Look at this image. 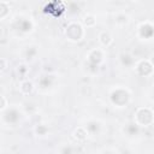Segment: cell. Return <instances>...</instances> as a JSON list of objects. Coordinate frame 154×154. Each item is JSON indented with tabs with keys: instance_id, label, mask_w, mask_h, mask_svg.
<instances>
[{
	"instance_id": "6da1fadb",
	"label": "cell",
	"mask_w": 154,
	"mask_h": 154,
	"mask_svg": "<svg viewBox=\"0 0 154 154\" xmlns=\"http://www.w3.org/2000/svg\"><path fill=\"white\" fill-rule=\"evenodd\" d=\"M153 112L147 107H141L135 113V123L141 126H147L153 123Z\"/></svg>"
},
{
	"instance_id": "7a4b0ae2",
	"label": "cell",
	"mask_w": 154,
	"mask_h": 154,
	"mask_svg": "<svg viewBox=\"0 0 154 154\" xmlns=\"http://www.w3.org/2000/svg\"><path fill=\"white\" fill-rule=\"evenodd\" d=\"M130 100V94L125 89H116L111 93V101L116 106H125Z\"/></svg>"
},
{
	"instance_id": "3957f363",
	"label": "cell",
	"mask_w": 154,
	"mask_h": 154,
	"mask_svg": "<svg viewBox=\"0 0 154 154\" xmlns=\"http://www.w3.org/2000/svg\"><path fill=\"white\" fill-rule=\"evenodd\" d=\"M66 36L70 41H79L83 37V28L78 23H71L66 28Z\"/></svg>"
},
{
	"instance_id": "277c9868",
	"label": "cell",
	"mask_w": 154,
	"mask_h": 154,
	"mask_svg": "<svg viewBox=\"0 0 154 154\" xmlns=\"http://www.w3.org/2000/svg\"><path fill=\"white\" fill-rule=\"evenodd\" d=\"M102 52L100 49H94L89 53L88 55V63H89V66L91 67L93 71H96L99 64L102 61Z\"/></svg>"
},
{
	"instance_id": "5b68a950",
	"label": "cell",
	"mask_w": 154,
	"mask_h": 154,
	"mask_svg": "<svg viewBox=\"0 0 154 154\" xmlns=\"http://www.w3.org/2000/svg\"><path fill=\"white\" fill-rule=\"evenodd\" d=\"M136 70H137V73L140 76H144L146 77V76H149L153 72V65L148 60H142V61H140L137 64Z\"/></svg>"
},
{
	"instance_id": "8992f818",
	"label": "cell",
	"mask_w": 154,
	"mask_h": 154,
	"mask_svg": "<svg viewBox=\"0 0 154 154\" xmlns=\"http://www.w3.org/2000/svg\"><path fill=\"white\" fill-rule=\"evenodd\" d=\"M140 36L141 37H144V38H149L154 35V26L149 23H142L140 25Z\"/></svg>"
},
{
	"instance_id": "52a82bcc",
	"label": "cell",
	"mask_w": 154,
	"mask_h": 154,
	"mask_svg": "<svg viewBox=\"0 0 154 154\" xmlns=\"http://www.w3.org/2000/svg\"><path fill=\"white\" fill-rule=\"evenodd\" d=\"M4 118H5V120H6L7 123L14 124V123H17V122H18V119H19V113H18V111H17V109L11 108V109H8V111L5 113Z\"/></svg>"
},
{
	"instance_id": "ba28073f",
	"label": "cell",
	"mask_w": 154,
	"mask_h": 154,
	"mask_svg": "<svg viewBox=\"0 0 154 154\" xmlns=\"http://www.w3.org/2000/svg\"><path fill=\"white\" fill-rule=\"evenodd\" d=\"M17 26H18V29L20 31L26 32V31H30L32 29V23L30 20H28V19H20V20H18Z\"/></svg>"
},
{
	"instance_id": "9c48e42d",
	"label": "cell",
	"mask_w": 154,
	"mask_h": 154,
	"mask_svg": "<svg viewBox=\"0 0 154 154\" xmlns=\"http://www.w3.org/2000/svg\"><path fill=\"white\" fill-rule=\"evenodd\" d=\"M99 41L103 46H109L111 42H112V35L109 32H107V31H102L99 35Z\"/></svg>"
},
{
	"instance_id": "30bf717a",
	"label": "cell",
	"mask_w": 154,
	"mask_h": 154,
	"mask_svg": "<svg viewBox=\"0 0 154 154\" xmlns=\"http://www.w3.org/2000/svg\"><path fill=\"white\" fill-rule=\"evenodd\" d=\"M73 136H75V138L79 140V141H84L88 136V131L85 128H77L73 132Z\"/></svg>"
},
{
	"instance_id": "8fae6325",
	"label": "cell",
	"mask_w": 154,
	"mask_h": 154,
	"mask_svg": "<svg viewBox=\"0 0 154 154\" xmlns=\"http://www.w3.org/2000/svg\"><path fill=\"white\" fill-rule=\"evenodd\" d=\"M85 129H87V131L89 132V134H96V132H99V130H100V124L97 123V122H89L88 124H87V126H85Z\"/></svg>"
},
{
	"instance_id": "7c38bea8",
	"label": "cell",
	"mask_w": 154,
	"mask_h": 154,
	"mask_svg": "<svg viewBox=\"0 0 154 154\" xmlns=\"http://www.w3.org/2000/svg\"><path fill=\"white\" fill-rule=\"evenodd\" d=\"M120 61L125 66H131L134 64V58L128 53H122L120 54Z\"/></svg>"
},
{
	"instance_id": "4fadbf2b",
	"label": "cell",
	"mask_w": 154,
	"mask_h": 154,
	"mask_svg": "<svg viewBox=\"0 0 154 154\" xmlns=\"http://www.w3.org/2000/svg\"><path fill=\"white\" fill-rule=\"evenodd\" d=\"M125 132L128 134V135H130V136H132V135H136L137 132H138V125L136 124V123H130V124H128L126 126H125Z\"/></svg>"
},
{
	"instance_id": "5bb4252c",
	"label": "cell",
	"mask_w": 154,
	"mask_h": 154,
	"mask_svg": "<svg viewBox=\"0 0 154 154\" xmlns=\"http://www.w3.org/2000/svg\"><path fill=\"white\" fill-rule=\"evenodd\" d=\"M20 89H22V91H23L24 94H30V93L32 91V89H34V85H32V83H31V82L25 81V82H23V83H22Z\"/></svg>"
},
{
	"instance_id": "9a60e30c",
	"label": "cell",
	"mask_w": 154,
	"mask_h": 154,
	"mask_svg": "<svg viewBox=\"0 0 154 154\" xmlns=\"http://www.w3.org/2000/svg\"><path fill=\"white\" fill-rule=\"evenodd\" d=\"M83 23H84V25H87V26H93V25L95 24V17L91 16V14H87V16L83 18Z\"/></svg>"
},
{
	"instance_id": "2e32d148",
	"label": "cell",
	"mask_w": 154,
	"mask_h": 154,
	"mask_svg": "<svg viewBox=\"0 0 154 154\" xmlns=\"http://www.w3.org/2000/svg\"><path fill=\"white\" fill-rule=\"evenodd\" d=\"M52 79H53V76H45V77H42L41 81H40L41 87H48L52 83Z\"/></svg>"
},
{
	"instance_id": "e0dca14e",
	"label": "cell",
	"mask_w": 154,
	"mask_h": 154,
	"mask_svg": "<svg viewBox=\"0 0 154 154\" xmlns=\"http://www.w3.org/2000/svg\"><path fill=\"white\" fill-rule=\"evenodd\" d=\"M7 12H8V7H7L6 2L1 1L0 2V18H4L7 14Z\"/></svg>"
},
{
	"instance_id": "ac0fdd59",
	"label": "cell",
	"mask_w": 154,
	"mask_h": 154,
	"mask_svg": "<svg viewBox=\"0 0 154 154\" xmlns=\"http://www.w3.org/2000/svg\"><path fill=\"white\" fill-rule=\"evenodd\" d=\"M128 19H129V17L126 16V14H118L117 16V18H116V22L118 23V24H125V23H128Z\"/></svg>"
},
{
	"instance_id": "d6986e66",
	"label": "cell",
	"mask_w": 154,
	"mask_h": 154,
	"mask_svg": "<svg viewBox=\"0 0 154 154\" xmlns=\"http://www.w3.org/2000/svg\"><path fill=\"white\" fill-rule=\"evenodd\" d=\"M35 54H36V49H35V47H29V48L26 49V57H28L29 59H31Z\"/></svg>"
},
{
	"instance_id": "ffe728a7",
	"label": "cell",
	"mask_w": 154,
	"mask_h": 154,
	"mask_svg": "<svg viewBox=\"0 0 154 154\" xmlns=\"http://www.w3.org/2000/svg\"><path fill=\"white\" fill-rule=\"evenodd\" d=\"M36 132H37L38 135H45V134L47 132V128L43 126V125H38V126L36 128Z\"/></svg>"
},
{
	"instance_id": "44dd1931",
	"label": "cell",
	"mask_w": 154,
	"mask_h": 154,
	"mask_svg": "<svg viewBox=\"0 0 154 154\" xmlns=\"http://www.w3.org/2000/svg\"><path fill=\"white\" fill-rule=\"evenodd\" d=\"M71 153H72L71 147H64L61 149V152H60V154H71Z\"/></svg>"
},
{
	"instance_id": "7402d4cb",
	"label": "cell",
	"mask_w": 154,
	"mask_h": 154,
	"mask_svg": "<svg viewBox=\"0 0 154 154\" xmlns=\"http://www.w3.org/2000/svg\"><path fill=\"white\" fill-rule=\"evenodd\" d=\"M6 107V100H5V96H1V105H0V108L4 109Z\"/></svg>"
},
{
	"instance_id": "603a6c76",
	"label": "cell",
	"mask_w": 154,
	"mask_h": 154,
	"mask_svg": "<svg viewBox=\"0 0 154 154\" xmlns=\"http://www.w3.org/2000/svg\"><path fill=\"white\" fill-rule=\"evenodd\" d=\"M0 63H1V70H2V71L6 70V61H5V59H1Z\"/></svg>"
},
{
	"instance_id": "cb8c5ba5",
	"label": "cell",
	"mask_w": 154,
	"mask_h": 154,
	"mask_svg": "<svg viewBox=\"0 0 154 154\" xmlns=\"http://www.w3.org/2000/svg\"><path fill=\"white\" fill-rule=\"evenodd\" d=\"M150 64H152V65L154 66V55H153V57L150 58Z\"/></svg>"
},
{
	"instance_id": "d4e9b609",
	"label": "cell",
	"mask_w": 154,
	"mask_h": 154,
	"mask_svg": "<svg viewBox=\"0 0 154 154\" xmlns=\"http://www.w3.org/2000/svg\"><path fill=\"white\" fill-rule=\"evenodd\" d=\"M103 154H112V153H111V152H105Z\"/></svg>"
}]
</instances>
